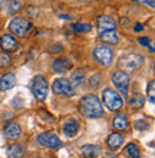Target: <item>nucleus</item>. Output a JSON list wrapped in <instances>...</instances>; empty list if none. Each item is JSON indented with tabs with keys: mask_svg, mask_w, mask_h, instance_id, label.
<instances>
[{
	"mask_svg": "<svg viewBox=\"0 0 155 158\" xmlns=\"http://www.w3.org/2000/svg\"><path fill=\"white\" fill-rule=\"evenodd\" d=\"M22 4L17 2V0H10L9 2V6H7V10L9 13H12V15H14V13H17L19 10H20Z\"/></svg>",
	"mask_w": 155,
	"mask_h": 158,
	"instance_id": "26",
	"label": "nucleus"
},
{
	"mask_svg": "<svg viewBox=\"0 0 155 158\" xmlns=\"http://www.w3.org/2000/svg\"><path fill=\"white\" fill-rule=\"evenodd\" d=\"M142 65V58L139 55L129 53V55H124L119 59V68H122L126 72H134L137 71L139 66Z\"/></svg>",
	"mask_w": 155,
	"mask_h": 158,
	"instance_id": "4",
	"label": "nucleus"
},
{
	"mask_svg": "<svg viewBox=\"0 0 155 158\" xmlns=\"http://www.w3.org/2000/svg\"><path fill=\"white\" fill-rule=\"evenodd\" d=\"M16 85V76L13 73H6L0 79V89L2 91H9Z\"/></svg>",
	"mask_w": 155,
	"mask_h": 158,
	"instance_id": "13",
	"label": "nucleus"
},
{
	"mask_svg": "<svg viewBox=\"0 0 155 158\" xmlns=\"http://www.w3.org/2000/svg\"><path fill=\"white\" fill-rule=\"evenodd\" d=\"M102 101H104V104L111 111H119L122 108V105H124V101H122L121 95L116 91L109 89V88L104 89V92H102Z\"/></svg>",
	"mask_w": 155,
	"mask_h": 158,
	"instance_id": "2",
	"label": "nucleus"
},
{
	"mask_svg": "<svg viewBox=\"0 0 155 158\" xmlns=\"http://www.w3.org/2000/svg\"><path fill=\"white\" fill-rule=\"evenodd\" d=\"M135 128L137 129H147L148 124L145 121H135Z\"/></svg>",
	"mask_w": 155,
	"mask_h": 158,
	"instance_id": "29",
	"label": "nucleus"
},
{
	"mask_svg": "<svg viewBox=\"0 0 155 158\" xmlns=\"http://www.w3.org/2000/svg\"><path fill=\"white\" fill-rule=\"evenodd\" d=\"M20 135H22V129L19 127V124H16V122L6 124V127H4V137L7 138V139L16 141V139L20 138Z\"/></svg>",
	"mask_w": 155,
	"mask_h": 158,
	"instance_id": "10",
	"label": "nucleus"
},
{
	"mask_svg": "<svg viewBox=\"0 0 155 158\" xmlns=\"http://www.w3.org/2000/svg\"><path fill=\"white\" fill-rule=\"evenodd\" d=\"M112 83L116 88L119 95L126 96L128 95V88H129V76L124 71H116L112 75Z\"/></svg>",
	"mask_w": 155,
	"mask_h": 158,
	"instance_id": "3",
	"label": "nucleus"
},
{
	"mask_svg": "<svg viewBox=\"0 0 155 158\" xmlns=\"http://www.w3.org/2000/svg\"><path fill=\"white\" fill-rule=\"evenodd\" d=\"M80 154L86 158H95L101 154V148L98 145H92V144L89 145L88 144V145H84L80 148Z\"/></svg>",
	"mask_w": 155,
	"mask_h": 158,
	"instance_id": "15",
	"label": "nucleus"
},
{
	"mask_svg": "<svg viewBox=\"0 0 155 158\" xmlns=\"http://www.w3.org/2000/svg\"><path fill=\"white\" fill-rule=\"evenodd\" d=\"M32 91L39 101H45L47 96V82L43 76H36L32 83Z\"/></svg>",
	"mask_w": 155,
	"mask_h": 158,
	"instance_id": "7",
	"label": "nucleus"
},
{
	"mask_svg": "<svg viewBox=\"0 0 155 158\" xmlns=\"http://www.w3.org/2000/svg\"><path fill=\"white\" fill-rule=\"evenodd\" d=\"M38 142L40 144V145L47 147V148H52V150H58V148L62 147V141L59 139L58 135L49 134V132L40 134V135L38 137Z\"/></svg>",
	"mask_w": 155,
	"mask_h": 158,
	"instance_id": "9",
	"label": "nucleus"
},
{
	"mask_svg": "<svg viewBox=\"0 0 155 158\" xmlns=\"http://www.w3.org/2000/svg\"><path fill=\"white\" fill-rule=\"evenodd\" d=\"M10 63H12V58L7 53H0V69L10 66Z\"/></svg>",
	"mask_w": 155,
	"mask_h": 158,
	"instance_id": "25",
	"label": "nucleus"
},
{
	"mask_svg": "<svg viewBox=\"0 0 155 158\" xmlns=\"http://www.w3.org/2000/svg\"><path fill=\"white\" fill-rule=\"evenodd\" d=\"M147 94H148V96H149V102L154 104L155 102V81H151V82L148 83Z\"/></svg>",
	"mask_w": 155,
	"mask_h": 158,
	"instance_id": "27",
	"label": "nucleus"
},
{
	"mask_svg": "<svg viewBox=\"0 0 155 158\" xmlns=\"http://www.w3.org/2000/svg\"><path fill=\"white\" fill-rule=\"evenodd\" d=\"M99 78H101V76L96 73V75H93L92 78L89 79V86L92 88V89H96V88L99 86V82H101V79Z\"/></svg>",
	"mask_w": 155,
	"mask_h": 158,
	"instance_id": "28",
	"label": "nucleus"
},
{
	"mask_svg": "<svg viewBox=\"0 0 155 158\" xmlns=\"http://www.w3.org/2000/svg\"><path fill=\"white\" fill-rule=\"evenodd\" d=\"M78 131H79V122L76 119H69L65 122V125H63V134L69 138L76 137Z\"/></svg>",
	"mask_w": 155,
	"mask_h": 158,
	"instance_id": "12",
	"label": "nucleus"
},
{
	"mask_svg": "<svg viewBox=\"0 0 155 158\" xmlns=\"http://www.w3.org/2000/svg\"><path fill=\"white\" fill-rule=\"evenodd\" d=\"M0 46L3 48V50L6 52H14V50L19 48V43H17L16 38L12 36V35H3L2 39H0Z\"/></svg>",
	"mask_w": 155,
	"mask_h": 158,
	"instance_id": "11",
	"label": "nucleus"
},
{
	"mask_svg": "<svg viewBox=\"0 0 155 158\" xmlns=\"http://www.w3.org/2000/svg\"><path fill=\"white\" fill-rule=\"evenodd\" d=\"M91 29H92V26L86 25V23H76V25H73V30L76 33H86Z\"/></svg>",
	"mask_w": 155,
	"mask_h": 158,
	"instance_id": "24",
	"label": "nucleus"
},
{
	"mask_svg": "<svg viewBox=\"0 0 155 158\" xmlns=\"http://www.w3.org/2000/svg\"><path fill=\"white\" fill-rule=\"evenodd\" d=\"M144 29V26L142 25H137V26H135V27H134V30H135V32H141V30H142Z\"/></svg>",
	"mask_w": 155,
	"mask_h": 158,
	"instance_id": "32",
	"label": "nucleus"
},
{
	"mask_svg": "<svg viewBox=\"0 0 155 158\" xmlns=\"http://www.w3.org/2000/svg\"><path fill=\"white\" fill-rule=\"evenodd\" d=\"M98 25H99V29L102 30H115L116 27V22L111 19L109 16H101L98 19Z\"/></svg>",
	"mask_w": 155,
	"mask_h": 158,
	"instance_id": "14",
	"label": "nucleus"
},
{
	"mask_svg": "<svg viewBox=\"0 0 155 158\" xmlns=\"http://www.w3.org/2000/svg\"><path fill=\"white\" fill-rule=\"evenodd\" d=\"M7 152L10 158H22V155L25 154V147L20 145V144H14V145L9 147Z\"/></svg>",
	"mask_w": 155,
	"mask_h": 158,
	"instance_id": "21",
	"label": "nucleus"
},
{
	"mask_svg": "<svg viewBox=\"0 0 155 158\" xmlns=\"http://www.w3.org/2000/svg\"><path fill=\"white\" fill-rule=\"evenodd\" d=\"M69 65H71L69 59H65V58H59V59H56V60H53V69H55V72H58V73L65 72Z\"/></svg>",
	"mask_w": 155,
	"mask_h": 158,
	"instance_id": "20",
	"label": "nucleus"
},
{
	"mask_svg": "<svg viewBox=\"0 0 155 158\" xmlns=\"http://www.w3.org/2000/svg\"><path fill=\"white\" fill-rule=\"evenodd\" d=\"M99 38L102 39V42H106V43H112V45H116L119 39H118L115 30H102Z\"/></svg>",
	"mask_w": 155,
	"mask_h": 158,
	"instance_id": "18",
	"label": "nucleus"
},
{
	"mask_svg": "<svg viewBox=\"0 0 155 158\" xmlns=\"http://www.w3.org/2000/svg\"><path fill=\"white\" fill-rule=\"evenodd\" d=\"M80 114L86 118H99L104 115V108H102L101 101L95 95H86L80 99L79 105Z\"/></svg>",
	"mask_w": 155,
	"mask_h": 158,
	"instance_id": "1",
	"label": "nucleus"
},
{
	"mask_svg": "<svg viewBox=\"0 0 155 158\" xmlns=\"http://www.w3.org/2000/svg\"><path fill=\"white\" fill-rule=\"evenodd\" d=\"M144 102H145V99H144V96L141 94H134L129 99V105L132 108H142Z\"/></svg>",
	"mask_w": 155,
	"mask_h": 158,
	"instance_id": "22",
	"label": "nucleus"
},
{
	"mask_svg": "<svg viewBox=\"0 0 155 158\" xmlns=\"http://www.w3.org/2000/svg\"><path fill=\"white\" fill-rule=\"evenodd\" d=\"M52 91L56 95H67V96L73 95V88L71 86L69 79H65V78L56 79L53 82V85H52Z\"/></svg>",
	"mask_w": 155,
	"mask_h": 158,
	"instance_id": "8",
	"label": "nucleus"
},
{
	"mask_svg": "<svg viewBox=\"0 0 155 158\" xmlns=\"http://www.w3.org/2000/svg\"><path fill=\"white\" fill-rule=\"evenodd\" d=\"M112 124H113V128L118 129V131H125V129H128L129 122H128V118L124 114H118L116 117L113 118Z\"/></svg>",
	"mask_w": 155,
	"mask_h": 158,
	"instance_id": "16",
	"label": "nucleus"
},
{
	"mask_svg": "<svg viewBox=\"0 0 155 158\" xmlns=\"http://www.w3.org/2000/svg\"><path fill=\"white\" fill-rule=\"evenodd\" d=\"M30 27H32V23L27 22L26 19H23V17H13L10 23H9L10 32L17 35V36H25Z\"/></svg>",
	"mask_w": 155,
	"mask_h": 158,
	"instance_id": "5",
	"label": "nucleus"
},
{
	"mask_svg": "<svg viewBox=\"0 0 155 158\" xmlns=\"http://www.w3.org/2000/svg\"><path fill=\"white\" fill-rule=\"evenodd\" d=\"M6 2H7V0H0V9L3 7V6H4V3H6Z\"/></svg>",
	"mask_w": 155,
	"mask_h": 158,
	"instance_id": "33",
	"label": "nucleus"
},
{
	"mask_svg": "<svg viewBox=\"0 0 155 158\" xmlns=\"http://www.w3.org/2000/svg\"><path fill=\"white\" fill-rule=\"evenodd\" d=\"M139 2L144 4H147V6H149L151 9L155 7V0H139Z\"/></svg>",
	"mask_w": 155,
	"mask_h": 158,
	"instance_id": "30",
	"label": "nucleus"
},
{
	"mask_svg": "<svg viewBox=\"0 0 155 158\" xmlns=\"http://www.w3.org/2000/svg\"><path fill=\"white\" fill-rule=\"evenodd\" d=\"M93 58L96 59L101 65H104V66H109L113 59V52L111 48L101 45V46H98V48H95V50H93Z\"/></svg>",
	"mask_w": 155,
	"mask_h": 158,
	"instance_id": "6",
	"label": "nucleus"
},
{
	"mask_svg": "<svg viewBox=\"0 0 155 158\" xmlns=\"http://www.w3.org/2000/svg\"><path fill=\"white\" fill-rule=\"evenodd\" d=\"M85 81V75H84V71H75L71 75V79H69V82H71V86L72 88H79L82 86V83Z\"/></svg>",
	"mask_w": 155,
	"mask_h": 158,
	"instance_id": "17",
	"label": "nucleus"
},
{
	"mask_svg": "<svg viewBox=\"0 0 155 158\" xmlns=\"http://www.w3.org/2000/svg\"><path fill=\"white\" fill-rule=\"evenodd\" d=\"M106 142H108V145L111 147V148H119V147L122 145V142H124V137H122L121 134L113 132L108 137Z\"/></svg>",
	"mask_w": 155,
	"mask_h": 158,
	"instance_id": "19",
	"label": "nucleus"
},
{
	"mask_svg": "<svg viewBox=\"0 0 155 158\" xmlns=\"http://www.w3.org/2000/svg\"><path fill=\"white\" fill-rule=\"evenodd\" d=\"M126 152L129 154V157L131 158H139L141 157V154H139V150H138V147L135 145V144H128L126 145Z\"/></svg>",
	"mask_w": 155,
	"mask_h": 158,
	"instance_id": "23",
	"label": "nucleus"
},
{
	"mask_svg": "<svg viewBox=\"0 0 155 158\" xmlns=\"http://www.w3.org/2000/svg\"><path fill=\"white\" fill-rule=\"evenodd\" d=\"M138 42H139V43H141L142 46H148V45H149V39H148V38H139Z\"/></svg>",
	"mask_w": 155,
	"mask_h": 158,
	"instance_id": "31",
	"label": "nucleus"
}]
</instances>
